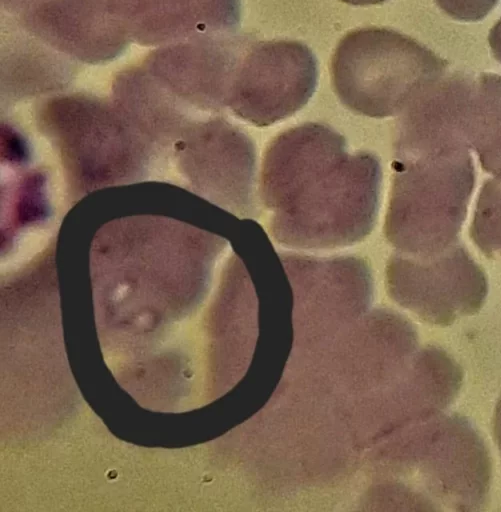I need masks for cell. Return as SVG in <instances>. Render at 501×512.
Returning a JSON list of instances; mask_svg holds the SVG:
<instances>
[{
	"label": "cell",
	"mask_w": 501,
	"mask_h": 512,
	"mask_svg": "<svg viewBox=\"0 0 501 512\" xmlns=\"http://www.w3.org/2000/svg\"><path fill=\"white\" fill-rule=\"evenodd\" d=\"M344 3L354 5V6H367V5H376L381 4L388 0H340Z\"/></svg>",
	"instance_id": "19"
},
{
	"label": "cell",
	"mask_w": 501,
	"mask_h": 512,
	"mask_svg": "<svg viewBox=\"0 0 501 512\" xmlns=\"http://www.w3.org/2000/svg\"><path fill=\"white\" fill-rule=\"evenodd\" d=\"M474 182L469 149L396 158L385 234L397 252L428 257L453 245Z\"/></svg>",
	"instance_id": "3"
},
{
	"label": "cell",
	"mask_w": 501,
	"mask_h": 512,
	"mask_svg": "<svg viewBox=\"0 0 501 512\" xmlns=\"http://www.w3.org/2000/svg\"><path fill=\"white\" fill-rule=\"evenodd\" d=\"M178 148L182 171L194 189L240 216L256 210V153L251 139L220 116L190 118Z\"/></svg>",
	"instance_id": "8"
},
{
	"label": "cell",
	"mask_w": 501,
	"mask_h": 512,
	"mask_svg": "<svg viewBox=\"0 0 501 512\" xmlns=\"http://www.w3.org/2000/svg\"><path fill=\"white\" fill-rule=\"evenodd\" d=\"M399 461L406 469L405 503L431 511H478L488 501L492 466L485 442L457 413L423 420L403 441Z\"/></svg>",
	"instance_id": "5"
},
{
	"label": "cell",
	"mask_w": 501,
	"mask_h": 512,
	"mask_svg": "<svg viewBox=\"0 0 501 512\" xmlns=\"http://www.w3.org/2000/svg\"><path fill=\"white\" fill-rule=\"evenodd\" d=\"M20 28L5 31L1 65L5 95L23 97L67 84L75 72L72 59Z\"/></svg>",
	"instance_id": "13"
},
{
	"label": "cell",
	"mask_w": 501,
	"mask_h": 512,
	"mask_svg": "<svg viewBox=\"0 0 501 512\" xmlns=\"http://www.w3.org/2000/svg\"><path fill=\"white\" fill-rule=\"evenodd\" d=\"M20 26L55 51L84 63L118 56L130 37L110 0H31Z\"/></svg>",
	"instance_id": "10"
},
{
	"label": "cell",
	"mask_w": 501,
	"mask_h": 512,
	"mask_svg": "<svg viewBox=\"0 0 501 512\" xmlns=\"http://www.w3.org/2000/svg\"><path fill=\"white\" fill-rule=\"evenodd\" d=\"M225 247L219 236L164 217L107 223L90 256L97 327L157 325L192 313Z\"/></svg>",
	"instance_id": "2"
},
{
	"label": "cell",
	"mask_w": 501,
	"mask_h": 512,
	"mask_svg": "<svg viewBox=\"0 0 501 512\" xmlns=\"http://www.w3.org/2000/svg\"><path fill=\"white\" fill-rule=\"evenodd\" d=\"M378 158L349 150L332 127L305 123L278 135L267 148L261 196L273 238L289 248H342L362 241L379 210Z\"/></svg>",
	"instance_id": "1"
},
{
	"label": "cell",
	"mask_w": 501,
	"mask_h": 512,
	"mask_svg": "<svg viewBox=\"0 0 501 512\" xmlns=\"http://www.w3.org/2000/svg\"><path fill=\"white\" fill-rule=\"evenodd\" d=\"M387 282L401 305L441 326L478 312L488 292L485 273L456 243L428 257L393 254L388 261Z\"/></svg>",
	"instance_id": "7"
},
{
	"label": "cell",
	"mask_w": 501,
	"mask_h": 512,
	"mask_svg": "<svg viewBox=\"0 0 501 512\" xmlns=\"http://www.w3.org/2000/svg\"><path fill=\"white\" fill-rule=\"evenodd\" d=\"M488 41L493 57L501 64V19L491 28Z\"/></svg>",
	"instance_id": "17"
},
{
	"label": "cell",
	"mask_w": 501,
	"mask_h": 512,
	"mask_svg": "<svg viewBox=\"0 0 501 512\" xmlns=\"http://www.w3.org/2000/svg\"><path fill=\"white\" fill-rule=\"evenodd\" d=\"M250 41L245 36L199 35L153 51L142 66L192 109L227 107L232 78Z\"/></svg>",
	"instance_id": "9"
},
{
	"label": "cell",
	"mask_w": 501,
	"mask_h": 512,
	"mask_svg": "<svg viewBox=\"0 0 501 512\" xmlns=\"http://www.w3.org/2000/svg\"><path fill=\"white\" fill-rule=\"evenodd\" d=\"M499 0H435L438 7L455 20L474 22L486 17Z\"/></svg>",
	"instance_id": "16"
},
{
	"label": "cell",
	"mask_w": 501,
	"mask_h": 512,
	"mask_svg": "<svg viewBox=\"0 0 501 512\" xmlns=\"http://www.w3.org/2000/svg\"><path fill=\"white\" fill-rule=\"evenodd\" d=\"M470 235L490 257H501V178L486 181L479 193Z\"/></svg>",
	"instance_id": "15"
},
{
	"label": "cell",
	"mask_w": 501,
	"mask_h": 512,
	"mask_svg": "<svg viewBox=\"0 0 501 512\" xmlns=\"http://www.w3.org/2000/svg\"><path fill=\"white\" fill-rule=\"evenodd\" d=\"M493 433L496 440L497 446L501 453V395L497 401L494 419H493Z\"/></svg>",
	"instance_id": "18"
},
{
	"label": "cell",
	"mask_w": 501,
	"mask_h": 512,
	"mask_svg": "<svg viewBox=\"0 0 501 512\" xmlns=\"http://www.w3.org/2000/svg\"><path fill=\"white\" fill-rule=\"evenodd\" d=\"M468 142L483 169L501 178V75L482 73L474 78Z\"/></svg>",
	"instance_id": "14"
},
{
	"label": "cell",
	"mask_w": 501,
	"mask_h": 512,
	"mask_svg": "<svg viewBox=\"0 0 501 512\" xmlns=\"http://www.w3.org/2000/svg\"><path fill=\"white\" fill-rule=\"evenodd\" d=\"M475 76L445 73L400 113L395 157L469 149L468 123Z\"/></svg>",
	"instance_id": "11"
},
{
	"label": "cell",
	"mask_w": 501,
	"mask_h": 512,
	"mask_svg": "<svg viewBox=\"0 0 501 512\" xmlns=\"http://www.w3.org/2000/svg\"><path fill=\"white\" fill-rule=\"evenodd\" d=\"M446 70V61L415 39L375 26L345 34L331 61L332 84L342 104L374 118L400 114Z\"/></svg>",
	"instance_id": "4"
},
{
	"label": "cell",
	"mask_w": 501,
	"mask_h": 512,
	"mask_svg": "<svg viewBox=\"0 0 501 512\" xmlns=\"http://www.w3.org/2000/svg\"><path fill=\"white\" fill-rule=\"evenodd\" d=\"M130 40L171 44L199 35L235 34L240 0H110Z\"/></svg>",
	"instance_id": "12"
},
{
	"label": "cell",
	"mask_w": 501,
	"mask_h": 512,
	"mask_svg": "<svg viewBox=\"0 0 501 512\" xmlns=\"http://www.w3.org/2000/svg\"><path fill=\"white\" fill-rule=\"evenodd\" d=\"M317 81L318 62L307 45L250 39L236 66L227 107L252 125H272L305 106Z\"/></svg>",
	"instance_id": "6"
}]
</instances>
